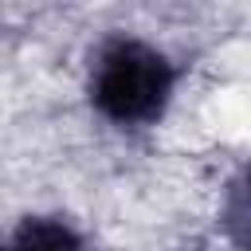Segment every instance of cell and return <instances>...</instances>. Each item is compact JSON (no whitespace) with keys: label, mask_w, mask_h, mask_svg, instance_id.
<instances>
[{"label":"cell","mask_w":251,"mask_h":251,"mask_svg":"<svg viewBox=\"0 0 251 251\" xmlns=\"http://www.w3.org/2000/svg\"><path fill=\"white\" fill-rule=\"evenodd\" d=\"M176 82L180 67L173 55L129 31L98 39L86 63V102L114 129L157 126L173 106Z\"/></svg>","instance_id":"cell-1"},{"label":"cell","mask_w":251,"mask_h":251,"mask_svg":"<svg viewBox=\"0 0 251 251\" xmlns=\"http://www.w3.org/2000/svg\"><path fill=\"white\" fill-rule=\"evenodd\" d=\"M224 227H227V235H231L243 251H251V165H247V169L231 180V188H227Z\"/></svg>","instance_id":"cell-3"},{"label":"cell","mask_w":251,"mask_h":251,"mask_svg":"<svg viewBox=\"0 0 251 251\" xmlns=\"http://www.w3.org/2000/svg\"><path fill=\"white\" fill-rule=\"evenodd\" d=\"M0 251H90V247H86V235L67 216L35 212V216H24L8 231Z\"/></svg>","instance_id":"cell-2"}]
</instances>
